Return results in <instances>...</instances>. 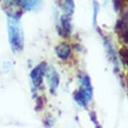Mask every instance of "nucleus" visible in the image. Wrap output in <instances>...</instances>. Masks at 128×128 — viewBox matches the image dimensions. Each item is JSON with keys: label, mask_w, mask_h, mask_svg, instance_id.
Masks as SVG:
<instances>
[{"label": "nucleus", "mask_w": 128, "mask_h": 128, "mask_svg": "<svg viewBox=\"0 0 128 128\" xmlns=\"http://www.w3.org/2000/svg\"><path fill=\"white\" fill-rule=\"evenodd\" d=\"M102 38H103L104 43H105L106 49V51H107L108 55H109L110 60L116 63V62H116V52L114 50V47H113V46L112 44V42H110V40L107 39L105 35H102Z\"/></svg>", "instance_id": "10"}, {"label": "nucleus", "mask_w": 128, "mask_h": 128, "mask_svg": "<svg viewBox=\"0 0 128 128\" xmlns=\"http://www.w3.org/2000/svg\"><path fill=\"white\" fill-rule=\"evenodd\" d=\"M120 56L122 58V61L125 63V65H127V63H128V50L126 47H123L122 49H120Z\"/></svg>", "instance_id": "12"}, {"label": "nucleus", "mask_w": 128, "mask_h": 128, "mask_svg": "<svg viewBox=\"0 0 128 128\" xmlns=\"http://www.w3.org/2000/svg\"><path fill=\"white\" fill-rule=\"evenodd\" d=\"M8 40L14 52H21L24 49V32L18 19L9 17L8 21Z\"/></svg>", "instance_id": "1"}, {"label": "nucleus", "mask_w": 128, "mask_h": 128, "mask_svg": "<svg viewBox=\"0 0 128 128\" xmlns=\"http://www.w3.org/2000/svg\"><path fill=\"white\" fill-rule=\"evenodd\" d=\"M82 86L74 95V100L81 106H86V104L92 96V87L90 84V79L88 76H84L81 78Z\"/></svg>", "instance_id": "2"}, {"label": "nucleus", "mask_w": 128, "mask_h": 128, "mask_svg": "<svg viewBox=\"0 0 128 128\" xmlns=\"http://www.w3.org/2000/svg\"><path fill=\"white\" fill-rule=\"evenodd\" d=\"M127 14H126V15L123 17L122 20H119L116 22V32L119 35L120 38H122L123 40L127 43Z\"/></svg>", "instance_id": "6"}, {"label": "nucleus", "mask_w": 128, "mask_h": 128, "mask_svg": "<svg viewBox=\"0 0 128 128\" xmlns=\"http://www.w3.org/2000/svg\"><path fill=\"white\" fill-rule=\"evenodd\" d=\"M46 72H47V81L48 83H49L50 89L51 90V92L54 93L58 88V85H59L60 83L59 74H58L56 70L53 67H50V69Z\"/></svg>", "instance_id": "5"}, {"label": "nucleus", "mask_w": 128, "mask_h": 128, "mask_svg": "<svg viewBox=\"0 0 128 128\" xmlns=\"http://www.w3.org/2000/svg\"><path fill=\"white\" fill-rule=\"evenodd\" d=\"M99 4L96 0H93V25H96V22H97V16L99 13Z\"/></svg>", "instance_id": "11"}, {"label": "nucleus", "mask_w": 128, "mask_h": 128, "mask_svg": "<svg viewBox=\"0 0 128 128\" xmlns=\"http://www.w3.org/2000/svg\"><path fill=\"white\" fill-rule=\"evenodd\" d=\"M17 4L24 10L32 11L40 6L41 0H17Z\"/></svg>", "instance_id": "7"}, {"label": "nucleus", "mask_w": 128, "mask_h": 128, "mask_svg": "<svg viewBox=\"0 0 128 128\" xmlns=\"http://www.w3.org/2000/svg\"><path fill=\"white\" fill-rule=\"evenodd\" d=\"M60 25L58 27V33L62 37L67 38L70 35L72 26H71V19L70 16L62 15L60 18Z\"/></svg>", "instance_id": "4"}, {"label": "nucleus", "mask_w": 128, "mask_h": 128, "mask_svg": "<svg viewBox=\"0 0 128 128\" xmlns=\"http://www.w3.org/2000/svg\"><path fill=\"white\" fill-rule=\"evenodd\" d=\"M61 9L63 12H64V15L71 16L74 10V0H64V2H63L61 5Z\"/></svg>", "instance_id": "9"}, {"label": "nucleus", "mask_w": 128, "mask_h": 128, "mask_svg": "<svg viewBox=\"0 0 128 128\" xmlns=\"http://www.w3.org/2000/svg\"><path fill=\"white\" fill-rule=\"evenodd\" d=\"M47 71V65L45 62H41L32 70L30 78L35 87H40L43 83V77Z\"/></svg>", "instance_id": "3"}, {"label": "nucleus", "mask_w": 128, "mask_h": 128, "mask_svg": "<svg viewBox=\"0 0 128 128\" xmlns=\"http://www.w3.org/2000/svg\"><path fill=\"white\" fill-rule=\"evenodd\" d=\"M57 56L62 60H66L70 57L71 53V47L67 43H60L55 48Z\"/></svg>", "instance_id": "8"}, {"label": "nucleus", "mask_w": 128, "mask_h": 128, "mask_svg": "<svg viewBox=\"0 0 128 128\" xmlns=\"http://www.w3.org/2000/svg\"><path fill=\"white\" fill-rule=\"evenodd\" d=\"M4 1L8 7H15L18 5L17 0H4Z\"/></svg>", "instance_id": "13"}, {"label": "nucleus", "mask_w": 128, "mask_h": 128, "mask_svg": "<svg viewBox=\"0 0 128 128\" xmlns=\"http://www.w3.org/2000/svg\"><path fill=\"white\" fill-rule=\"evenodd\" d=\"M107 1H108V0H105V2H106V3H107Z\"/></svg>", "instance_id": "14"}]
</instances>
